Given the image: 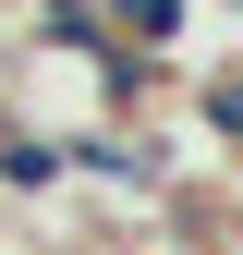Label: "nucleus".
<instances>
[{"label":"nucleus","mask_w":243,"mask_h":255,"mask_svg":"<svg viewBox=\"0 0 243 255\" xmlns=\"http://www.w3.org/2000/svg\"><path fill=\"white\" fill-rule=\"evenodd\" d=\"M231 255H243V243H231Z\"/></svg>","instance_id":"nucleus-1"}]
</instances>
